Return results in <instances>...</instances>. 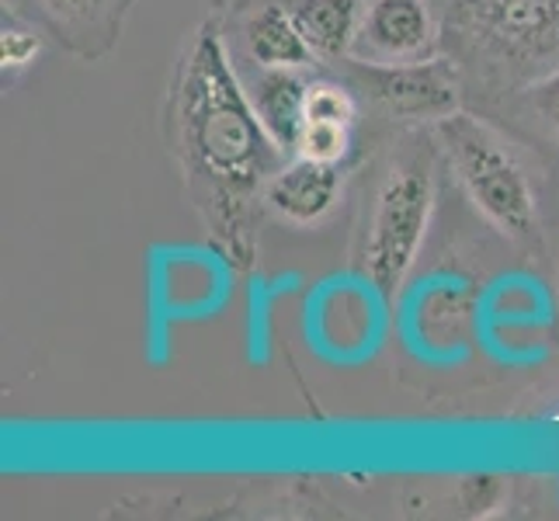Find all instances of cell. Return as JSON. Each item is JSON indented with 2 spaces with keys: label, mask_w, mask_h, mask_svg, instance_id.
<instances>
[{
  "label": "cell",
  "mask_w": 559,
  "mask_h": 521,
  "mask_svg": "<svg viewBox=\"0 0 559 521\" xmlns=\"http://www.w3.org/2000/svg\"><path fill=\"white\" fill-rule=\"evenodd\" d=\"M438 143L479 216L508 240H532L538 229L535 188L504 137L476 115L452 111L438 119Z\"/></svg>",
  "instance_id": "obj_3"
},
{
  "label": "cell",
  "mask_w": 559,
  "mask_h": 521,
  "mask_svg": "<svg viewBox=\"0 0 559 521\" xmlns=\"http://www.w3.org/2000/svg\"><path fill=\"white\" fill-rule=\"evenodd\" d=\"M243 63L250 67H310L317 56L299 35L282 0H254L237 28Z\"/></svg>",
  "instance_id": "obj_10"
},
{
  "label": "cell",
  "mask_w": 559,
  "mask_h": 521,
  "mask_svg": "<svg viewBox=\"0 0 559 521\" xmlns=\"http://www.w3.org/2000/svg\"><path fill=\"white\" fill-rule=\"evenodd\" d=\"M38 56H43V32L32 22H22L17 14L4 17V28H0V63L8 73H17L32 67Z\"/></svg>",
  "instance_id": "obj_14"
},
{
  "label": "cell",
  "mask_w": 559,
  "mask_h": 521,
  "mask_svg": "<svg viewBox=\"0 0 559 521\" xmlns=\"http://www.w3.org/2000/svg\"><path fill=\"white\" fill-rule=\"evenodd\" d=\"M358 98L376 105L390 119H445L459 111V70L435 56L424 63H361L344 60Z\"/></svg>",
  "instance_id": "obj_5"
},
{
  "label": "cell",
  "mask_w": 559,
  "mask_h": 521,
  "mask_svg": "<svg viewBox=\"0 0 559 521\" xmlns=\"http://www.w3.org/2000/svg\"><path fill=\"white\" fill-rule=\"evenodd\" d=\"M438 56V17L431 0H365L355 60L424 63Z\"/></svg>",
  "instance_id": "obj_6"
},
{
  "label": "cell",
  "mask_w": 559,
  "mask_h": 521,
  "mask_svg": "<svg viewBox=\"0 0 559 521\" xmlns=\"http://www.w3.org/2000/svg\"><path fill=\"white\" fill-rule=\"evenodd\" d=\"M479 320V296L459 279H431L414 296L407 331L420 355L435 362H455L473 344Z\"/></svg>",
  "instance_id": "obj_7"
},
{
  "label": "cell",
  "mask_w": 559,
  "mask_h": 521,
  "mask_svg": "<svg viewBox=\"0 0 559 521\" xmlns=\"http://www.w3.org/2000/svg\"><path fill=\"white\" fill-rule=\"evenodd\" d=\"M522 102L546 129L559 132V70H549L543 76H535L522 87Z\"/></svg>",
  "instance_id": "obj_15"
},
{
  "label": "cell",
  "mask_w": 559,
  "mask_h": 521,
  "mask_svg": "<svg viewBox=\"0 0 559 521\" xmlns=\"http://www.w3.org/2000/svg\"><path fill=\"white\" fill-rule=\"evenodd\" d=\"M355 132H358V126L313 122L310 119V122H302L296 153H302V157H313V161H323V164L344 167L352 161V153H355Z\"/></svg>",
  "instance_id": "obj_13"
},
{
  "label": "cell",
  "mask_w": 559,
  "mask_h": 521,
  "mask_svg": "<svg viewBox=\"0 0 559 521\" xmlns=\"http://www.w3.org/2000/svg\"><path fill=\"white\" fill-rule=\"evenodd\" d=\"M35 17L84 56H98L119 32L122 0H32Z\"/></svg>",
  "instance_id": "obj_12"
},
{
  "label": "cell",
  "mask_w": 559,
  "mask_h": 521,
  "mask_svg": "<svg viewBox=\"0 0 559 521\" xmlns=\"http://www.w3.org/2000/svg\"><path fill=\"white\" fill-rule=\"evenodd\" d=\"M282 4L320 63H344L355 56L365 0H282Z\"/></svg>",
  "instance_id": "obj_11"
},
{
  "label": "cell",
  "mask_w": 559,
  "mask_h": 521,
  "mask_svg": "<svg viewBox=\"0 0 559 521\" xmlns=\"http://www.w3.org/2000/svg\"><path fill=\"white\" fill-rule=\"evenodd\" d=\"M306 70L310 67H250V73L240 76L264 132L282 153H296L306 122V98L313 87V76Z\"/></svg>",
  "instance_id": "obj_9"
},
{
  "label": "cell",
  "mask_w": 559,
  "mask_h": 521,
  "mask_svg": "<svg viewBox=\"0 0 559 521\" xmlns=\"http://www.w3.org/2000/svg\"><path fill=\"white\" fill-rule=\"evenodd\" d=\"M344 167L293 153L264 185V205L288 226H320L341 202Z\"/></svg>",
  "instance_id": "obj_8"
},
{
  "label": "cell",
  "mask_w": 559,
  "mask_h": 521,
  "mask_svg": "<svg viewBox=\"0 0 559 521\" xmlns=\"http://www.w3.org/2000/svg\"><path fill=\"white\" fill-rule=\"evenodd\" d=\"M435 209V164L431 153L403 150L382 170L376 188L369 229L361 244V268L379 299L393 303L407 285L411 268L428 237Z\"/></svg>",
  "instance_id": "obj_4"
},
{
  "label": "cell",
  "mask_w": 559,
  "mask_h": 521,
  "mask_svg": "<svg viewBox=\"0 0 559 521\" xmlns=\"http://www.w3.org/2000/svg\"><path fill=\"white\" fill-rule=\"evenodd\" d=\"M462 63L487 81H535L559 70V0H445Z\"/></svg>",
  "instance_id": "obj_2"
},
{
  "label": "cell",
  "mask_w": 559,
  "mask_h": 521,
  "mask_svg": "<svg viewBox=\"0 0 559 521\" xmlns=\"http://www.w3.org/2000/svg\"><path fill=\"white\" fill-rule=\"evenodd\" d=\"M170 119L181 157L226 212L275 174L272 164L282 150L264 132L243 81L234 63H226V49L209 25L181 60Z\"/></svg>",
  "instance_id": "obj_1"
}]
</instances>
